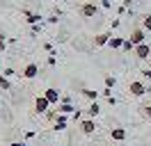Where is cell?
Segmentation results:
<instances>
[{"instance_id":"4","label":"cell","mask_w":151,"mask_h":146,"mask_svg":"<svg viewBox=\"0 0 151 146\" xmlns=\"http://www.w3.org/2000/svg\"><path fill=\"white\" fill-rule=\"evenodd\" d=\"M96 5L94 2H85L83 7H80V16H85V18H89V16H96Z\"/></svg>"},{"instance_id":"16","label":"cell","mask_w":151,"mask_h":146,"mask_svg":"<svg viewBox=\"0 0 151 146\" xmlns=\"http://www.w3.org/2000/svg\"><path fill=\"white\" fill-rule=\"evenodd\" d=\"M122 50H126V53H131V50H135V44H133L131 39H126V41H124V46H122Z\"/></svg>"},{"instance_id":"15","label":"cell","mask_w":151,"mask_h":146,"mask_svg":"<svg viewBox=\"0 0 151 146\" xmlns=\"http://www.w3.org/2000/svg\"><path fill=\"white\" fill-rule=\"evenodd\" d=\"M99 112H101V107H99V105H96V103H92V107L87 110V114H89V119H94L96 114H99Z\"/></svg>"},{"instance_id":"13","label":"cell","mask_w":151,"mask_h":146,"mask_svg":"<svg viewBox=\"0 0 151 146\" xmlns=\"http://www.w3.org/2000/svg\"><path fill=\"white\" fill-rule=\"evenodd\" d=\"M0 89H2V91H9V89H12V84H9V80H7V75H0Z\"/></svg>"},{"instance_id":"24","label":"cell","mask_w":151,"mask_h":146,"mask_svg":"<svg viewBox=\"0 0 151 146\" xmlns=\"http://www.w3.org/2000/svg\"><path fill=\"white\" fill-rule=\"evenodd\" d=\"M117 146H124V144H122V142H117Z\"/></svg>"},{"instance_id":"18","label":"cell","mask_w":151,"mask_h":146,"mask_svg":"<svg viewBox=\"0 0 151 146\" xmlns=\"http://www.w3.org/2000/svg\"><path fill=\"white\" fill-rule=\"evenodd\" d=\"M64 126H66V119L60 117V119H57V123H55V130H64Z\"/></svg>"},{"instance_id":"2","label":"cell","mask_w":151,"mask_h":146,"mask_svg":"<svg viewBox=\"0 0 151 146\" xmlns=\"http://www.w3.org/2000/svg\"><path fill=\"white\" fill-rule=\"evenodd\" d=\"M133 55H135L137 59H147V57L151 55V46L149 44H137L135 50H133Z\"/></svg>"},{"instance_id":"23","label":"cell","mask_w":151,"mask_h":146,"mask_svg":"<svg viewBox=\"0 0 151 146\" xmlns=\"http://www.w3.org/2000/svg\"><path fill=\"white\" fill-rule=\"evenodd\" d=\"M12 146H23V144H21V142H14V144H12Z\"/></svg>"},{"instance_id":"1","label":"cell","mask_w":151,"mask_h":146,"mask_svg":"<svg viewBox=\"0 0 151 146\" xmlns=\"http://www.w3.org/2000/svg\"><path fill=\"white\" fill-rule=\"evenodd\" d=\"M128 91H131L135 98H140V96H144V94L149 91V87H147L144 82H140V80H133L131 84H128Z\"/></svg>"},{"instance_id":"12","label":"cell","mask_w":151,"mask_h":146,"mask_svg":"<svg viewBox=\"0 0 151 146\" xmlns=\"http://www.w3.org/2000/svg\"><path fill=\"white\" fill-rule=\"evenodd\" d=\"M57 112H60V114H71L73 107H71L69 103H62V105H57Z\"/></svg>"},{"instance_id":"3","label":"cell","mask_w":151,"mask_h":146,"mask_svg":"<svg viewBox=\"0 0 151 146\" xmlns=\"http://www.w3.org/2000/svg\"><path fill=\"white\" fill-rule=\"evenodd\" d=\"M80 130H83L85 135H94V130H96L94 119H83V121H80Z\"/></svg>"},{"instance_id":"5","label":"cell","mask_w":151,"mask_h":146,"mask_svg":"<svg viewBox=\"0 0 151 146\" xmlns=\"http://www.w3.org/2000/svg\"><path fill=\"white\" fill-rule=\"evenodd\" d=\"M48 105H50V103H48L46 96H37V100H35V110H37V114H44V112L48 110Z\"/></svg>"},{"instance_id":"7","label":"cell","mask_w":151,"mask_h":146,"mask_svg":"<svg viewBox=\"0 0 151 146\" xmlns=\"http://www.w3.org/2000/svg\"><path fill=\"white\" fill-rule=\"evenodd\" d=\"M131 41L135 46L144 44V27H135V30H133V32H131Z\"/></svg>"},{"instance_id":"19","label":"cell","mask_w":151,"mask_h":146,"mask_svg":"<svg viewBox=\"0 0 151 146\" xmlns=\"http://www.w3.org/2000/svg\"><path fill=\"white\" fill-rule=\"evenodd\" d=\"M25 16H28V23H32V25H35V23H39V16H37V14H30V11H25Z\"/></svg>"},{"instance_id":"20","label":"cell","mask_w":151,"mask_h":146,"mask_svg":"<svg viewBox=\"0 0 151 146\" xmlns=\"http://www.w3.org/2000/svg\"><path fill=\"white\" fill-rule=\"evenodd\" d=\"M142 27L151 32V14H149V16H144V21H142Z\"/></svg>"},{"instance_id":"8","label":"cell","mask_w":151,"mask_h":146,"mask_svg":"<svg viewBox=\"0 0 151 146\" xmlns=\"http://www.w3.org/2000/svg\"><path fill=\"white\" fill-rule=\"evenodd\" d=\"M44 96L48 98V103H50V105H55L57 100H60V91L50 87V89H46V91H44Z\"/></svg>"},{"instance_id":"10","label":"cell","mask_w":151,"mask_h":146,"mask_svg":"<svg viewBox=\"0 0 151 146\" xmlns=\"http://www.w3.org/2000/svg\"><path fill=\"white\" fill-rule=\"evenodd\" d=\"M110 39H112V34L103 32V34H99V36L94 39V46H105V44H110Z\"/></svg>"},{"instance_id":"11","label":"cell","mask_w":151,"mask_h":146,"mask_svg":"<svg viewBox=\"0 0 151 146\" xmlns=\"http://www.w3.org/2000/svg\"><path fill=\"white\" fill-rule=\"evenodd\" d=\"M124 41H126V39H122V36H112V39H110V48H122L124 46Z\"/></svg>"},{"instance_id":"9","label":"cell","mask_w":151,"mask_h":146,"mask_svg":"<svg viewBox=\"0 0 151 146\" xmlns=\"http://www.w3.org/2000/svg\"><path fill=\"white\" fill-rule=\"evenodd\" d=\"M110 137H112L114 142H124V139H126V130H124V128H112V130H110Z\"/></svg>"},{"instance_id":"25","label":"cell","mask_w":151,"mask_h":146,"mask_svg":"<svg viewBox=\"0 0 151 146\" xmlns=\"http://www.w3.org/2000/svg\"><path fill=\"white\" fill-rule=\"evenodd\" d=\"M0 112H2V107H0Z\"/></svg>"},{"instance_id":"17","label":"cell","mask_w":151,"mask_h":146,"mask_svg":"<svg viewBox=\"0 0 151 146\" xmlns=\"http://www.w3.org/2000/svg\"><path fill=\"white\" fill-rule=\"evenodd\" d=\"M83 94H85L89 100H96V96H99V91H92V89H83Z\"/></svg>"},{"instance_id":"6","label":"cell","mask_w":151,"mask_h":146,"mask_svg":"<svg viewBox=\"0 0 151 146\" xmlns=\"http://www.w3.org/2000/svg\"><path fill=\"white\" fill-rule=\"evenodd\" d=\"M37 73H39L37 64H28V66L23 69V78H25V80H32V78H37Z\"/></svg>"},{"instance_id":"21","label":"cell","mask_w":151,"mask_h":146,"mask_svg":"<svg viewBox=\"0 0 151 146\" xmlns=\"http://www.w3.org/2000/svg\"><path fill=\"white\" fill-rule=\"evenodd\" d=\"M105 87H108V89L114 87V78H112V75H108V78H105Z\"/></svg>"},{"instance_id":"22","label":"cell","mask_w":151,"mask_h":146,"mask_svg":"<svg viewBox=\"0 0 151 146\" xmlns=\"http://www.w3.org/2000/svg\"><path fill=\"white\" fill-rule=\"evenodd\" d=\"M142 73H144V78H149V80H151V71H149V69H147V71H142Z\"/></svg>"},{"instance_id":"14","label":"cell","mask_w":151,"mask_h":146,"mask_svg":"<svg viewBox=\"0 0 151 146\" xmlns=\"http://www.w3.org/2000/svg\"><path fill=\"white\" fill-rule=\"evenodd\" d=\"M142 117L147 119V121H151V103H147V105H142Z\"/></svg>"}]
</instances>
